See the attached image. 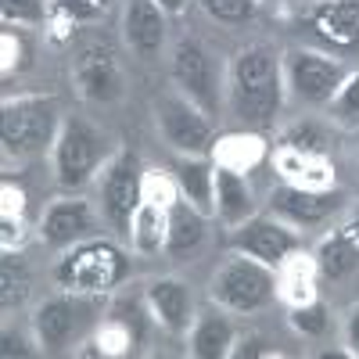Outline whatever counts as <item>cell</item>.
<instances>
[{
    "mask_svg": "<svg viewBox=\"0 0 359 359\" xmlns=\"http://www.w3.org/2000/svg\"><path fill=\"white\" fill-rule=\"evenodd\" d=\"M284 94H287L284 57L273 47L252 43L233 54L230 72H226V101L245 130H259L273 123L284 104Z\"/></svg>",
    "mask_w": 359,
    "mask_h": 359,
    "instance_id": "obj_1",
    "label": "cell"
},
{
    "mask_svg": "<svg viewBox=\"0 0 359 359\" xmlns=\"http://www.w3.org/2000/svg\"><path fill=\"white\" fill-rule=\"evenodd\" d=\"M133 273L130 255L104 241V237H90L72 248L54 266V284L69 294H86V298H104Z\"/></svg>",
    "mask_w": 359,
    "mask_h": 359,
    "instance_id": "obj_2",
    "label": "cell"
},
{
    "mask_svg": "<svg viewBox=\"0 0 359 359\" xmlns=\"http://www.w3.org/2000/svg\"><path fill=\"white\" fill-rule=\"evenodd\" d=\"M57 130H62V118H57V101L54 97H15L4 101L0 108V144H4V158L11 162H29L36 155H47Z\"/></svg>",
    "mask_w": 359,
    "mask_h": 359,
    "instance_id": "obj_3",
    "label": "cell"
},
{
    "mask_svg": "<svg viewBox=\"0 0 359 359\" xmlns=\"http://www.w3.org/2000/svg\"><path fill=\"white\" fill-rule=\"evenodd\" d=\"M208 298L226 313H259L277 298V273L273 266L245 252H233L216 269L212 284H208Z\"/></svg>",
    "mask_w": 359,
    "mask_h": 359,
    "instance_id": "obj_4",
    "label": "cell"
},
{
    "mask_svg": "<svg viewBox=\"0 0 359 359\" xmlns=\"http://www.w3.org/2000/svg\"><path fill=\"white\" fill-rule=\"evenodd\" d=\"M50 162H54L57 184L65 191H79L108 162L104 137L90 123H83V118H62V130H57V140L50 147Z\"/></svg>",
    "mask_w": 359,
    "mask_h": 359,
    "instance_id": "obj_5",
    "label": "cell"
},
{
    "mask_svg": "<svg viewBox=\"0 0 359 359\" xmlns=\"http://www.w3.org/2000/svg\"><path fill=\"white\" fill-rule=\"evenodd\" d=\"M345 76H348V69L323 50L298 47V50L284 54V86L302 104H331V97L338 94Z\"/></svg>",
    "mask_w": 359,
    "mask_h": 359,
    "instance_id": "obj_6",
    "label": "cell"
},
{
    "mask_svg": "<svg viewBox=\"0 0 359 359\" xmlns=\"http://www.w3.org/2000/svg\"><path fill=\"white\" fill-rule=\"evenodd\" d=\"M155 118H158V130L165 137L169 147H176L180 155H212V123H208V111L198 108L187 94L180 90H169L155 101Z\"/></svg>",
    "mask_w": 359,
    "mask_h": 359,
    "instance_id": "obj_7",
    "label": "cell"
},
{
    "mask_svg": "<svg viewBox=\"0 0 359 359\" xmlns=\"http://www.w3.org/2000/svg\"><path fill=\"white\" fill-rule=\"evenodd\" d=\"M140 180H144V172H140L133 151L108 155V162L97 172L101 212H104V219L123 237H130V223H133V212H137V205H140Z\"/></svg>",
    "mask_w": 359,
    "mask_h": 359,
    "instance_id": "obj_8",
    "label": "cell"
},
{
    "mask_svg": "<svg viewBox=\"0 0 359 359\" xmlns=\"http://www.w3.org/2000/svg\"><path fill=\"white\" fill-rule=\"evenodd\" d=\"M97 306V298L86 294H54L47 302H40L36 316H33V338L40 345V352H62L86 323V313Z\"/></svg>",
    "mask_w": 359,
    "mask_h": 359,
    "instance_id": "obj_9",
    "label": "cell"
},
{
    "mask_svg": "<svg viewBox=\"0 0 359 359\" xmlns=\"http://www.w3.org/2000/svg\"><path fill=\"white\" fill-rule=\"evenodd\" d=\"M230 248L233 252H245V255H252V259H259V262L277 269L291 252L302 248V237H298V230L291 223H284L280 216H273V212L259 216L255 212L248 223H241V226L233 230Z\"/></svg>",
    "mask_w": 359,
    "mask_h": 359,
    "instance_id": "obj_10",
    "label": "cell"
},
{
    "mask_svg": "<svg viewBox=\"0 0 359 359\" xmlns=\"http://www.w3.org/2000/svg\"><path fill=\"white\" fill-rule=\"evenodd\" d=\"M172 83L180 94H187L208 115L219 108V86H216V72H212V57H208V50L194 36L176 40V47H172Z\"/></svg>",
    "mask_w": 359,
    "mask_h": 359,
    "instance_id": "obj_11",
    "label": "cell"
},
{
    "mask_svg": "<svg viewBox=\"0 0 359 359\" xmlns=\"http://www.w3.org/2000/svg\"><path fill=\"white\" fill-rule=\"evenodd\" d=\"M40 241L50 248H72L97 237V212L83 198H54L40 216Z\"/></svg>",
    "mask_w": 359,
    "mask_h": 359,
    "instance_id": "obj_12",
    "label": "cell"
},
{
    "mask_svg": "<svg viewBox=\"0 0 359 359\" xmlns=\"http://www.w3.org/2000/svg\"><path fill=\"white\" fill-rule=\"evenodd\" d=\"M338 208H341L338 191H306V187H294V184H280V187L269 191V212L280 216L284 223H291L294 230L323 226Z\"/></svg>",
    "mask_w": 359,
    "mask_h": 359,
    "instance_id": "obj_13",
    "label": "cell"
},
{
    "mask_svg": "<svg viewBox=\"0 0 359 359\" xmlns=\"http://www.w3.org/2000/svg\"><path fill=\"white\" fill-rule=\"evenodd\" d=\"M144 306L158 327H165L169 334H191V327L198 320L194 313V294L184 280L176 277H158L144 287Z\"/></svg>",
    "mask_w": 359,
    "mask_h": 359,
    "instance_id": "obj_14",
    "label": "cell"
},
{
    "mask_svg": "<svg viewBox=\"0 0 359 359\" xmlns=\"http://www.w3.org/2000/svg\"><path fill=\"white\" fill-rule=\"evenodd\" d=\"M72 76H76L79 94L86 101H94V104H108V101L123 97V69H118V62L104 47L79 50L76 65H72Z\"/></svg>",
    "mask_w": 359,
    "mask_h": 359,
    "instance_id": "obj_15",
    "label": "cell"
},
{
    "mask_svg": "<svg viewBox=\"0 0 359 359\" xmlns=\"http://www.w3.org/2000/svg\"><path fill=\"white\" fill-rule=\"evenodd\" d=\"M165 22L169 15L155 0H130L123 11V40L137 57H155L165 43Z\"/></svg>",
    "mask_w": 359,
    "mask_h": 359,
    "instance_id": "obj_16",
    "label": "cell"
},
{
    "mask_svg": "<svg viewBox=\"0 0 359 359\" xmlns=\"http://www.w3.org/2000/svg\"><path fill=\"white\" fill-rule=\"evenodd\" d=\"M309 29L331 47L359 43V0H320L309 11Z\"/></svg>",
    "mask_w": 359,
    "mask_h": 359,
    "instance_id": "obj_17",
    "label": "cell"
},
{
    "mask_svg": "<svg viewBox=\"0 0 359 359\" xmlns=\"http://www.w3.org/2000/svg\"><path fill=\"white\" fill-rule=\"evenodd\" d=\"M273 169L280 172L284 184L306 187V191H334V165L327 162V155H306V151H294V147H277Z\"/></svg>",
    "mask_w": 359,
    "mask_h": 359,
    "instance_id": "obj_18",
    "label": "cell"
},
{
    "mask_svg": "<svg viewBox=\"0 0 359 359\" xmlns=\"http://www.w3.org/2000/svg\"><path fill=\"white\" fill-rule=\"evenodd\" d=\"M176 187L180 198L191 201L201 216H216V162L212 155H184L176 165Z\"/></svg>",
    "mask_w": 359,
    "mask_h": 359,
    "instance_id": "obj_19",
    "label": "cell"
},
{
    "mask_svg": "<svg viewBox=\"0 0 359 359\" xmlns=\"http://www.w3.org/2000/svg\"><path fill=\"white\" fill-rule=\"evenodd\" d=\"M277 298L291 309V306H306L313 298H320L316 284H320V269H316V259L309 252H291L277 269Z\"/></svg>",
    "mask_w": 359,
    "mask_h": 359,
    "instance_id": "obj_20",
    "label": "cell"
},
{
    "mask_svg": "<svg viewBox=\"0 0 359 359\" xmlns=\"http://www.w3.org/2000/svg\"><path fill=\"white\" fill-rule=\"evenodd\" d=\"M216 216L230 230H237L241 223H248L255 216V191H252L245 172L216 165Z\"/></svg>",
    "mask_w": 359,
    "mask_h": 359,
    "instance_id": "obj_21",
    "label": "cell"
},
{
    "mask_svg": "<svg viewBox=\"0 0 359 359\" xmlns=\"http://www.w3.org/2000/svg\"><path fill=\"white\" fill-rule=\"evenodd\" d=\"M269 147H266V137L255 133V130H237V133H223L216 137L212 144V162L223 165V169H233V172H252L266 162Z\"/></svg>",
    "mask_w": 359,
    "mask_h": 359,
    "instance_id": "obj_22",
    "label": "cell"
},
{
    "mask_svg": "<svg viewBox=\"0 0 359 359\" xmlns=\"http://www.w3.org/2000/svg\"><path fill=\"white\" fill-rule=\"evenodd\" d=\"M313 259H316V269H320L323 280H345L348 273L359 269V245L338 226L316 245Z\"/></svg>",
    "mask_w": 359,
    "mask_h": 359,
    "instance_id": "obj_23",
    "label": "cell"
},
{
    "mask_svg": "<svg viewBox=\"0 0 359 359\" xmlns=\"http://www.w3.org/2000/svg\"><path fill=\"white\" fill-rule=\"evenodd\" d=\"M205 219L198 208L184 198H176L172 208H169V230H165V255L180 259V255H187L201 245V237H205Z\"/></svg>",
    "mask_w": 359,
    "mask_h": 359,
    "instance_id": "obj_24",
    "label": "cell"
},
{
    "mask_svg": "<svg viewBox=\"0 0 359 359\" xmlns=\"http://www.w3.org/2000/svg\"><path fill=\"white\" fill-rule=\"evenodd\" d=\"M165 230H169V208L140 201L133 223H130V245L137 255H158L165 252Z\"/></svg>",
    "mask_w": 359,
    "mask_h": 359,
    "instance_id": "obj_25",
    "label": "cell"
},
{
    "mask_svg": "<svg viewBox=\"0 0 359 359\" xmlns=\"http://www.w3.org/2000/svg\"><path fill=\"white\" fill-rule=\"evenodd\" d=\"M233 341H237V334H233V327H230V320L226 316H201V320H194V327H191V355H198V359H226L230 352H233Z\"/></svg>",
    "mask_w": 359,
    "mask_h": 359,
    "instance_id": "obj_26",
    "label": "cell"
},
{
    "mask_svg": "<svg viewBox=\"0 0 359 359\" xmlns=\"http://www.w3.org/2000/svg\"><path fill=\"white\" fill-rule=\"evenodd\" d=\"M90 355H104V359H123L137 348V327L123 316H108L94 327V338L86 341Z\"/></svg>",
    "mask_w": 359,
    "mask_h": 359,
    "instance_id": "obj_27",
    "label": "cell"
},
{
    "mask_svg": "<svg viewBox=\"0 0 359 359\" xmlns=\"http://www.w3.org/2000/svg\"><path fill=\"white\" fill-rule=\"evenodd\" d=\"M287 323L302 338H320L327 327H331V313H327V306L320 302V298H313V302H306V306H291Z\"/></svg>",
    "mask_w": 359,
    "mask_h": 359,
    "instance_id": "obj_28",
    "label": "cell"
},
{
    "mask_svg": "<svg viewBox=\"0 0 359 359\" xmlns=\"http://www.w3.org/2000/svg\"><path fill=\"white\" fill-rule=\"evenodd\" d=\"M334 123H345V126H359V72H348L345 83L338 86V94L327 104Z\"/></svg>",
    "mask_w": 359,
    "mask_h": 359,
    "instance_id": "obj_29",
    "label": "cell"
},
{
    "mask_svg": "<svg viewBox=\"0 0 359 359\" xmlns=\"http://www.w3.org/2000/svg\"><path fill=\"white\" fill-rule=\"evenodd\" d=\"M176 198H180V187H176V176L172 172H158V169H147L144 172V180H140V201L172 208Z\"/></svg>",
    "mask_w": 359,
    "mask_h": 359,
    "instance_id": "obj_30",
    "label": "cell"
},
{
    "mask_svg": "<svg viewBox=\"0 0 359 359\" xmlns=\"http://www.w3.org/2000/svg\"><path fill=\"white\" fill-rule=\"evenodd\" d=\"M280 147H294V151H306V155H327V133L316 123H294L280 137Z\"/></svg>",
    "mask_w": 359,
    "mask_h": 359,
    "instance_id": "obj_31",
    "label": "cell"
},
{
    "mask_svg": "<svg viewBox=\"0 0 359 359\" xmlns=\"http://www.w3.org/2000/svg\"><path fill=\"white\" fill-rule=\"evenodd\" d=\"M201 11L212 22H226V25H241L255 15L259 0H198Z\"/></svg>",
    "mask_w": 359,
    "mask_h": 359,
    "instance_id": "obj_32",
    "label": "cell"
},
{
    "mask_svg": "<svg viewBox=\"0 0 359 359\" xmlns=\"http://www.w3.org/2000/svg\"><path fill=\"white\" fill-rule=\"evenodd\" d=\"M47 8V0H0V18L8 25H40Z\"/></svg>",
    "mask_w": 359,
    "mask_h": 359,
    "instance_id": "obj_33",
    "label": "cell"
},
{
    "mask_svg": "<svg viewBox=\"0 0 359 359\" xmlns=\"http://www.w3.org/2000/svg\"><path fill=\"white\" fill-rule=\"evenodd\" d=\"M29 291V277L18 262V252H4V309L11 313V306H18Z\"/></svg>",
    "mask_w": 359,
    "mask_h": 359,
    "instance_id": "obj_34",
    "label": "cell"
},
{
    "mask_svg": "<svg viewBox=\"0 0 359 359\" xmlns=\"http://www.w3.org/2000/svg\"><path fill=\"white\" fill-rule=\"evenodd\" d=\"M47 4L57 18H65L72 25L76 22H94L104 11V4H97V0H47Z\"/></svg>",
    "mask_w": 359,
    "mask_h": 359,
    "instance_id": "obj_35",
    "label": "cell"
},
{
    "mask_svg": "<svg viewBox=\"0 0 359 359\" xmlns=\"http://www.w3.org/2000/svg\"><path fill=\"white\" fill-rule=\"evenodd\" d=\"M25 241H29V219L0 212V245H4V252H22Z\"/></svg>",
    "mask_w": 359,
    "mask_h": 359,
    "instance_id": "obj_36",
    "label": "cell"
},
{
    "mask_svg": "<svg viewBox=\"0 0 359 359\" xmlns=\"http://www.w3.org/2000/svg\"><path fill=\"white\" fill-rule=\"evenodd\" d=\"M0 50H4V76H11V72L25 62L22 33H15V29H4V33H0Z\"/></svg>",
    "mask_w": 359,
    "mask_h": 359,
    "instance_id": "obj_37",
    "label": "cell"
},
{
    "mask_svg": "<svg viewBox=\"0 0 359 359\" xmlns=\"http://www.w3.org/2000/svg\"><path fill=\"white\" fill-rule=\"evenodd\" d=\"M33 345H36V338L29 341L22 331H11V327H4V338H0V352H4L8 359H11V355H33V352H36Z\"/></svg>",
    "mask_w": 359,
    "mask_h": 359,
    "instance_id": "obj_38",
    "label": "cell"
},
{
    "mask_svg": "<svg viewBox=\"0 0 359 359\" xmlns=\"http://www.w3.org/2000/svg\"><path fill=\"white\" fill-rule=\"evenodd\" d=\"M230 355H273V348H266V341L259 338V334H248V338H237L233 341V352Z\"/></svg>",
    "mask_w": 359,
    "mask_h": 359,
    "instance_id": "obj_39",
    "label": "cell"
},
{
    "mask_svg": "<svg viewBox=\"0 0 359 359\" xmlns=\"http://www.w3.org/2000/svg\"><path fill=\"white\" fill-rule=\"evenodd\" d=\"M345 345L348 355H359V306H352V313L345 316Z\"/></svg>",
    "mask_w": 359,
    "mask_h": 359,
    "instance_id": "obj_40",
    "label": "cell"
},
{
    "mask_svg": "<svg viewBox=\"0 0 359 359\" xmlns=\"http://www.w3.org/2000/svg\"><path fill=\"white\" fill-rule=\"evenodd\" d=\"M155 4H158V8H162L169 18H176V15H184V11L194 4V0H155Z\"/></svg>",
    "mask_w": 359,
    "mask_h": 359,
    "instance_id": "obj_41",
    "label": "cell"
},
{
    "mask_svg": "<svg viewBox=\"0 0 359 359\" xmlns=\"http://www.w3.org/2000/svg\"><path fill=\"white\" fill-rule=\"evenodd\" d=\"M341 230H345V233L352 237V241L359 245V205H355V208H352V212H348V219L341 223Z\"/></svg>",
    "mask_w": 359,
    "mask_h": 359,
    "instance_id": "obj_42",
    "label": "cell"
},
{
    "mask_svg": "<svg viewBox=\"0 0 359 359\" xmlns=\"http://www.w3.org/2000/svg\"><path fill=\"white\" fill-rule=\"evenodd\" d=\"M97 4H108V0H97Z\"/></svg>",
    "mask_w": 359,
    "mask_h": 359,
    "instance_id": "obj_43",
    "label": "cell"
}]
</instances>
